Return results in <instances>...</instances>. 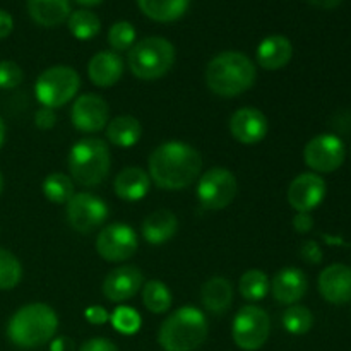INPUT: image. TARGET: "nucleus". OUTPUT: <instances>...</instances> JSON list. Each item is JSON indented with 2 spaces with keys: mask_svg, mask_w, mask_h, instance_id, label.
<instances>
[{
  "mask_svg": "<svg viewBox=\"0 0 351 351\" xmlns=\"http://www.w3.org/2000/svg\"><path fill=\"white\" fill-rule=\"evenodd\" d=\"M149 175L137 167H129L120 171L115 178V194L123 201H139L149 192Z\"/></svg>",
  "mask_w": 351,
  "mask_h": 351,
  "instance_id": "nucleus-22",
  "label": "nucleus"
},
{
  "mask_svg": "<svg viewBox=\"0 0 351 351\" xmlns=\"http://www.w3.org/2000/svg\"><path fill=\"white\" fill-rule=\"evenodd\" d=\"M50 351H75V345L71 338L62 336V338H57L51 341Z\"/></svg>",
  "mask_w": 351,
  "mask_h": 351,
  "instance_id": "nucleus-42",
  "label": "nucleus"
},
{
  "mask_svg": "<svg viewBox=\"0 0 351 351\" xmlns=\"http://www.w3.org/2000/svg\"><path fill=\"white\" fill-rule=\"evenodd\" d=\"M79 5H84V7H93V5H99L103 0H75Z\"/></svg>",
  "mask_w": 351,
  "mask_h": 351,
  "instance_id": "nucleus-44",
  "label": "nucleus"
},
{
  "mask_svg": "<svg viewBox=\"0 0 351 351\" xmlns=\"http://www.w3.org/2000/svg\"><path fill=\"white\" fill-rule=\"evenodd\" d=\"M14 29V21L12 16L5 10H0V40L9 36Z\"/></svg>",
  "mask_w": 351,
  "mask_h": 351,
  "instance_id": "nucleus-41",
  "label": "nucleus"
},
{
  "mask_svg": "<svg viewBox=\"0 0 351 351\" xmlns=\"http://www.w3.org/2000/svg\"><path fill=\"white\" fill-rule=\"evenodd\" d=\"M81 77L69 65H53L41 72L34 84L36 99L47 108H60L77 95Z\"/></svg>",
  "mask_w": 351,
  "mask_h": 351,
  "instance_id": "nucleus-7",
  "label": "nucleus"
},
{
  "mask_svg": "<svg viewBox=\"0 0 351 351\" xmlns=\"http://www.w3.org/2000/svg\"><path fill=\"white\" fill-rule=\"evenodd\" d=\"M201 300L206 311L225 314L233 302V287L226 278H211L201 290Z\"/></svg>",
  "mask_w": 351,
  "mask_h": 351,
  "instance_id": "nucleus-24",
  "label": "nucleus"
},
{
  "mask_svg": "<svg viewBox=\"0 0 351 351\" xmlns=\"http://www.w3.org/2000/svg\"><path fill=\"white\" fill-rule=\"evenodd\" d=\"M79 351H119L115 343H112L106 338H93L82 343Z\"/></svg>",
  "mask_w": 351,
  "mask_h": 351,
  "instance_id": "nucleus-38",
  "label": "nucleus"
},
{
  "mask_svg": "<svg viewBox=\"0 0 351 351\" xmlns=\"http://www.w3.org/2000/svg\"><path fill=\"white\" fill-rule=\"evenodd\" d=\"M136 41V27L129 21H119L108 31V43L115 51L129 50Z\"/></svg>",
  "mask_w": 351,
  "mask_h": 351,
  "instance_id": "nucleus-33",
  "label": "nucleus"
},
{
  "mask_svg": "<svg viewBox=\"0 0 351 351\" xmlns=\"http://www.w3.org/2000/svg\"><path fill=\"white\" fill-rule=\"evenodd\" d=\"M239 290L242 297L249 302H259L267 297L271 290L269 278L261 269H249L239 281Z\"/></svg>",
  "mask_w": 351,
  "mask_h": 351,
  "instance_id": "nucleus-27",
  "label": "nucleus"
},
{
  "mask_svg": "<svg viewBox=\"0 0 351 351\" xmlns=\"http://www.w3.org/2000/svg\"><path fill=\"white\" fill-rule=\"evenodd\" d=\"M300 256L304 257L305 263L319 264L322 261V250H321V247H319L317 242H312V240H308V242H305L304 245H302Z\"/></svg>",
  "mask_w": 351,
  "mask_h": 351,
  "instance_id": "nucleus-37",
  "label": "nucleus"
},
{
  "mask_svg": "<svg viewBox=\"0 0 351 351\" xmlns=\"http://www.w3.org/2000/svg\"><path fill=\"white\" fill-rule=\"evenodd\" d=\"M34 123H36L38 129L48 130L51 127H55L57 123V113L53 108H47V106H41L36 113H34Z\"/></svg>",
  "mask_w": 351,
  "mask_h": 351,
  "instance_id": "nucleus-36",
  "label": "nucleus"
},
{
  "mask_svg": "<svg viewBox=\"0 0 351 351\" xmlns=\"http://www.w3.org/2000/svg\"><path fill=\"white\" fill-rule=\"evenodd\" d=\"M144 16L156 23H173L189 9L191 0H137Z\"/></svg>",
  "mask_w": 351,
  "mask_h": 351,
  "instance_id": "nucleus-26",
  "label": "nucleus"
},
{
  "mask_svg": "<svg viewBox=\"0 0 351 351\" xmlns=\"http://www.w3.org/2000/svg\"><path fill=\"white\" fill-rule=\"evenodd\" d=\"M254 62L240 51H221L206 67V84L221 98H235L256 82Z\"/></svg>",
  "mask_w": 351,
  "mask_h": 351,
  "instance_id": "nucleus-2",
  "label": "nucleus"
},
{
  "mask_svg": "<svg viewBox=\"0 0 351 351\" xmlns=\"http://www.w3.org/2000/svg\"><path fill=\"white\" fill-rule=\"evenodd\" d=\"M71 177L82 187H95L110 171V149L98 137H84L71 147L67 158Z\"/></svg>",
  "mask_w": 351,
  "mask_h": 351,
  "instance_id": "nucleus-5",
  "label": "nucleus"
},
{
  "mask_svg": "<svg viewBox=\"0 0 351 351\" xmlns=\"http://www.w3.org/2000/svg\"><path fill=\"white\" fill-rule=\"evenodd\" d=\"M110 321H112L113 328H115L117 331L127 336L136 335L141 329V322H143L141 321L139 312L132 307H125V305L115 308V312L112 314Z\"/></svg>",
  "mask_w": 351,
  "mask_h": 351,
  "instance_id": "nucleus-34",
  "label": "nucleus"
},
{
  "mask_svg": "<svg viewBox=\"0 0 351 351\" xmlns=\"http://www.w3.org/2000/svg\"><path fill=\"white\" fill-rule=\"evenodd\" d=\"M67 24L72 36L77 38V40L81 41L91 40V38H95L96 34L99 33V29H101L99 17L88 9H79L75 10V12H71Z\"/></svg>",
  "mask_w": 351,
  "mask_h": 351,
  "instance_id": "nucleus-28",
  "label": "nucleus"
},
{
  "mask_svg": "<svg viewBox=\"0 0 351 351\" xmlns=\"http://www.w3.org/2000/svg\"><path fill=\"white\" fill-rule=\"evenodd\" d=\"M84 315L86 319H88V322H91V324H96V326L105 324V322L110 319L108 312H106V308H103L101 305H93V307L86 308Z\"/></svg>",
  "mask_w": 351,
  "mask_h": 351,
  "instance_id": "nucleus-39",
  "label": "nucleus"
},
{
  "mask_svg": "<svg viewBox=\"0 0 351 351\" xmlns=\"http://www.w3.org/2000/svg\"><path fill=\"white\" fill-rule=\"evenodd\" d=\"M319 291L332 305L351 300V267L346 264H331L319 274Z\"/></svg>",
  "mask_w": 351,
  "mask_h": 351,
  "instance_id": "nucleus-17",
  "label": "nucleus"
},
{
  "mask_svg": "<svg viewBox=\"0 0 351 351\" xmlns=\"http://www.w3.org/2000/svg\"><path fill=\"white\" fill-rule=\"evenodd\" d=\"M305 2H308L314 7H319V9H335L343 0H305Z\"/></svg>",
  "mask_w": 351,
  "mask_h": 351,
  "instance_id": "nucleus-43",
  "label": "nucleus"
},
{
  "mask_svg": "<svg viewBox=\"0 0 351 351\" xmlns=\"http://www.w3.org/2000/svg\"><path fill=\"white\" fill-rule=\"evenodd\" d=\"M137 235L125 223H112L99 232L96 250L108 263H122L136 254Z\"/></svg>",
  "mask_w": 351,
  "mask_h": 351,
  "instance_id": "nucleus-11",
  "label": "nucleus"
},
{
  "mask_svg": "<svg viewBox=\"0 0 351 351\" xmlns=\"http://www.w3.org/2000/svg\"><path fill=\"white\" fill-rule=\"evenodd\" d=\"M143 302L153 314H165L171 307V291L163 281L151 280L143 287Z\"/></svg>",
  "mask_w": 351,
  "mask_h": 351,
  "instance_id": "nucleus-29",
  "label": "nucleus"
},
{
  "mask_svg": "<svg viewBox=\"0 0 351 351\" xmlns=\"http://www.w3.org/2000/svg\"><path fill=\"white\" fill-rule=\"evenodd\" d=\"M108 103L98 95H82L74 101L71 110L72 125L86 134L99 132L108 123Z\"/></svg>",
  "mask_w": 351,
  "mask_h": 351,
  "instance_id": "nucleus-13",
  "label": "nucleus"
},
{
  "mask_svg": "<svg viewBox=\"0 0 351 351\" xmlns=\"http://www.w3.org/2000/svg\"><path fill=\"white\" fill-rule=\"evenodd\" d=\"M129 69L137 79L156 81L170 72L175 64V47L161 36L137 41L129 51Z\"/></svg>",
  "mask_w": 351,
  "mask_h": 351,
  "instance_id": "nucleus-6",
  "label": "nucleus"
},
{
  "mask_svg": "<svg viewBox=\"0 0 351 351\" xmlns=\"http://www.w3.org/2000/svg\"><path fill=\"white\" fill-rule=\"evenodd\" d=\"M271 332L269 315L257 305H245L233 319L232 336L235 345L243 351H256L266 345Z\"/></svg>",
  "mask_w": 351,
  "mask_h": 351,
  "instance_id": "nucleus-8",
  "label": "nucleus"
},
{
  "mask_svg": "<svg viewBox=\"0 0 351 351\" xmlns=\"http://www.w3.org/2000/svg\"><path fill=\"white\" fill-rule=\"evenodd\" d=\"M143 127L136 117H115L106 123V139L119 147H130L139 143Z\"/></svg>",
  "mask_w": 351,
  "mask_h": 351,
  "instance_id": "nucleus-25",
  "label": "nucleus"
},
{
  "mask_svg": "<svg viewBox=\"0 0 351 351\" xmlns=\"http://www.w3.org/2000/svg\"><path fill=\"white\" fill-rule=\"evenodd\" d=\"M237 178L226 168H211L197 184L199 204L209 211H219L232 204L237 195Z\"/></svg>",
  "mask_w": 351,
  "mask_h": 351,
  "instance_id": "nucleus-9",
  "label": "nucleus"
},
{
  "mask_svg": "<svg viewBox=\"0 0 351 351\" xmlns=\"http://www.w3.org/2000/svg\"><path fill=\"white\" fill-rule=\"evenodd\" d=\"M283 326L290 335H307L314 326V315L304 305H290L283 314Z\"/></svg>",
  "mask_w": 351,
  "mask_h": 351,
  "instance_id": "nucleus-31",
  "label": "nucleus"
},
{
  "mask_svg": "<svg viewBox=\"0 0 351 351\" xmlns=\"http://www.w3.org/2000/svg\"><path fill=\"white\" fill-rule=\"evenodd\" d=\"M3 191V178H2V173H0V194H2Z\"/></svg>",
  "mask_w": 351,
  "mask_h": 351,
  "instance_id": "nucleus-46",
  "label": "nucleus"
},
{
  "mask_svg": "<svg viewBox=\"0 0 351 351\" xmlns=\"http://www.w3.org/2000/svg\"><path fill=\"white\" fill-rule=\"evenodd\" d=\"M23 69L12 60H0V89H14L23 82Z\"/></svg>",
  "mask_w": 351,
  "mask_h": 351,
  "instance_id": "nucleus-35",
  "label": "nucleus"
},
{
  "mask_svg": "<svg viewBox=\"0 0 351 351\" xmlns=\"http://www.w3.org/2000/svg\"><path fill=\"white\" fill-rule=\"evenodd\" d=\"M307 276L298 267H283L271 281V293L278 304L295 305L307 293Z\"/></svg>",
  "mask_w": 351,
  "mask_h": 351,
  "instance_id": "nucleus-18",
  "label": "nucleus"
},
{
  "mask_svg": "<svg viewBox=\"0 0 351 351\" xmlns=\"http://www.w3.org/2000/svg\"><path fill=\"white\" fill-rule=\"evenodd\" d=\"M58 317L47 304H29L10 317L7 336L19 348H36L55 336Z\"/></svg>",
  "mask_w": 351,
  "mask_h": 351,
  "instance_id": "nucleus-3",
  "label": "nucleus"
},
{
  "mask_svg": "<svg viewBox=\"0 0 351 351\" xmlns=\"http://www.w3.org/2000/svg\"><path fill=\"white\" fill-rule=\"evenodd\" d=\"M143 271L136 266H120L106 274L103 281V295L110 302H125L143 288Z\"/></svg>",
  "mask_w": 351,
  "mask_h": 351,
  "instance_id": "nucleus-16",
  "label": "nucleus"
},
{
  "mask_svg": "<svg viewBox=\"0 0 351 351\" xmlns=\"http://www.w3.org/2000/svg\"><path fill=\"white\" fill-rule=\"evenodd\" d=\"M202 170V158L194 146L182 141H170L151 153L149 177L165 191L189 187Z\"/></svg>",
  "mask_w": 351,
  "mask_h": 351,
  "instance_id": "nucleus-1",
  "label": "nucleus"
},
{
  "mask_svg": "<svg viewBox=\"0 0 351 351\" xmlns=\"http://www.w3.org/2000/svg\"><path fill=\"white\" fill-rule=\"evenodd\" d=\"M208 336V319L199 308L182 307L161 324L158 341L165 351H194Z\"/></svg>",
  "mask_w": 351,
  "mask_h": 351,
  "instance_id": "nucleus-4",
  "label": "nucleus"
},
{
  "mask_svg": "<svg viewBox=\"0 0 351 351\" xmlns=\"http://www.w3.org/2000/svg\"><path fill=\"white\" fill-rule=\"evenodd\" d=\"M43 194L53 204H67L74 197V182L65 173H50L43 182Z\"/></svg>",
  "mask_w": 351,
  "mask_h": 351,
  "instance_id": "nucleus-30",
  "label": "nucleus"
},
{
  "mask_svg": "<svg viewBox=\"0 0 351 351\" xmlns=\"http://www.w3.org/2000/svg\"><path fill=\"white\" fill-rule=\"evenodd\" d=\"M326 191L324 178L317 173H302L288 187V202L297 213H311L324 201Z\"/></svg>",
  "mask_w": 351,
  "mask_h": 351,
  "instance_id": "nucleus-14",
  "label": "nucleus"
},
{
  "mask_svg": "<svg viewBox=\"0 0 351 351\" xmlns=\"http://www.w3.org/2000/svg\"><path fill=\"white\" fill-rule=\"evenodd\" d=\"M293 228L298 233H308L314 228V219H312V216L308 213H298L293 218Z\"/></svg>",
  "mask_w": 351,
  "mask_h": 351,
  "instance_id": "nucleus-40",
  "label": "nucleus"
},
{
  "mask_svg": "<svg viewBox=\"0 0 351 351\" xmlns=\"http://www.w3.org/2000/svg\"><path fill=\"white\" fill-rule=\"evenodd\" d=\"M257 64L266 71H280L287 67L288 62L293 57V45L287 36L273 34L264 38L256 51Z\"/></svg>",
  "mask_w": 351,
  "mask_h": 351,
  "instance_id": "nucleus-19",
  "label": "nucleus"
},
{
  "mask_svg": "<svg viewBox=\"0 0 351 351\" xmlns=\"http://www.w3.org/2000/svg\"><path fill=\"white\" fill-rule=\"evenodd\" d=\"M123 60L115 51H98L88 64V75L98 88H110L120 81Z\"/></svg>",
  "mask_w": 351,
  "mask_h": 351,
  "instance_id": "nucleus-20",
  "label": "nucleus"
},
{
  "mask_svg": "<svg viewBox=\"0 0 351 351\" xmlns=\"http://www.w3.org/2000/svg\"><path fill=\"white\" fill-rule=\"evenodd\" d=\"M3 141H5V123H3L2 117H0V147H2Z\"/></svg>",
  "mask_w": 351,
  "mask_h": 351,
  "instance_id": "nucleus-45",
  "label": "nucleus"
},
{
  "mask_svg": "<svg viewBox=\"0 0 351 351\" xmlns=\"http://www.w3.org/2000/svg\"><path fill=\"white\" fill-rule=\"evenodd\" d=\"M31 19L45 27L65 23L71 16V0H27Z\"/></svg>",
  "mask_w": 351,
  "mask_h": 351,
  "instance_id": "nucleus-21",
  "label": "nucleus"
},
{
  "mask_svg": "<svg viewBox=\"0 0 351 351\" xmlns=\"http://www.w3.org/2000/svg\"><path fill=\"white\" fill-rule=\"evenodd\" d=\"M108 218V206L98 195L79 192L67 202V219L79 233H89Z\"/></svg>",
  "mask_w": 351,
  "mask_h": 351,
  "instance_id": "nucleus-12",
  "label": "nucleus"
},
{
  "mask_svg": "<svg viewBox=\"0 0 351 351\" xmlns=\"http://www.w3.org/2000/svg\"><path fill=\"white\" fill-rule=\"evenodd\" d=\"M177 216L171 211H168V209H160V211L151 213L143 223V237L151 245H161V243L168 242L177 233Z\"/></svg>",
  "mask_w": 351,
  "mask_h": 351,
  "instance_id": "nucleus-23",
  "label": "nucleus"
},
{
  "mask_svg": "<svg viewBox=\"0 0 351 351\" xmlns=\"http://www.w3.org/2000/svg\"><path fill=\"white\" fill-rule=\"evenodd\" d=\"M346 156L345 143L335 134H319L312 137L304 149V160L317 173H331L343 165Z\"/></svg>",
  "mask_w": 351,
  "mask_h": 351,
  "instance_id": "nucleus-10",
  "label": "nucleus"
},
{
  "mask_svg": "<svg viewBox=\"0 0 351 351\" xmlns=\"http://www.w3.org/2000/svg\"><path fill=\"white\" fill-rule=\"evenodd\" d=\"M269 122L261 110L243 106L237 110L230 119V132L239 143L257 144L267 136Z\"/></svg>",
  "mask_w": 351,
  "mask_h": 351,
  "instance_id": "nucleus-15",
  "label": "nucleus"
},
{
  "mask_svg": "<svg viewBox=\"0 0 351 351\" xmlns=\"http://www.w3.org/2000/svg\"><path fill=\"white\" fill-rule=\"evenodd\" d=\"M23 278V266L12 252L0 249V290H12Z\"/></svg>",
  "mask_w": 351,
  "mask_h": 351,
  "instance_id": "nucleus-32",
  "label": "nucleus"
}]
</instances>
